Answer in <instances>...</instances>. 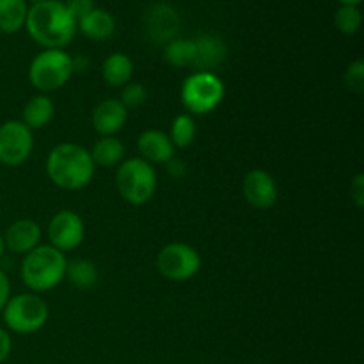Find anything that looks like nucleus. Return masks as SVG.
Returning a JSON list of instances; mask_svg holds the SVG:
<instances>
[{"label":"nucleus","mask_w":364,"mask_h":364,"mask_svg":"<svg viewBox=\"0 0 364 364\" xmlns=\"http://www.w3.org/2000/svg\"><path fill=\"white\" fill-rule=\"evenodd\" d=\"M196 57L194 39L174 38L164 48V59L173 68H192Z\"/></svg>","instance_id":"5701e85b"},{"label":"nucleus","mask_w":364,"mask_h":364,"mask_svg":"<svg viewBox=\"0 0 364 364\" xmlns=\"http://www.w3.org/2000/svg\"><path fill=\"white\" fill-rule=\"evenodd\" d=\"M66 277L71 287L77 288V290H91L100 279L98 267L91 259L75 258L68 262Z\"/></svg>","instance_id":"4be33fe9"},{"label":"nucleus","mask_w":364,"mask_h":364,"mask_svg":"<svg viewBox=\"0 0 364 364\" xmlns=\"http://www.w3.org/2000/svg\"><path fill=\"white\" fill-rule=\"evenodd\" d=\"M50 245L60 252H70L80 247L85 238V224L82 217L73 210H60L46 228Z\"/></svg>","instance_id":"9d476101"},{"label":"nucleus","mask_w":364,"mask_h":364,"mask_svg":"<svg viewBox=\"0 0 364 364\" xmlns=\"http://www.w3.org/2000/svg\"><path fill=\"white\" fill-rule=\"evenodd\" d=\"M50 316L48 304L39 294L11 295L6 308L2 309V320L7 331L16 334H34L46 326Z\"/></svg>","instance_id":"0eeeda50"},{"label":"nucleus","mask_w":364,"mask_h":364,"mask_svg":"<svg viewBox=\"0 0 364 364\" xmlns=\"http://www.w3.org/2000/svg\"><path fill=\"white\" fill-rule=\"evenodd\" d=\"M25 28L28 36L45 50H64V46L70 45L77 34V21L68 13L63 0H45L28 6Z\"/></svg>","instance_id":"f257e3e1"},{"label":"nucleus","mask_w":364,"mask_h":364,"mask_svg":"<svg viewBox=\"0 0 364 364\" xmlns=\"http://www.w3.org/2000/svg\"><path fill=\"white\" fill-rule=\"evenodd\" d=\"M167 135H169L174 149L188 148L196 139L194 116H191V114H180V116L174 117L173 123H171V132Z\"/></svg>","instance_id":"b1692460"},{"label":"nucleus","mask_w":364,"mask_h":364,"mask_svg":"<svg viewBox=\"0 0 364 364\" xmlns=\"http://www.w3.org/2000/svg\"><path fill=\"white\" fill-rule=\"evenodd\" d=\"M128 121V110L117 98H107L92 109L91 123L100 137H112L119 134Z\"/></svg>","instance_id":"ddd939ff"},{"label":"nucleus","mask_w":364,"mask_h":364,"mask_svg":"<svg viewBox=\"0 0 364 364\" xmlns=\"http://www.w3.org/2000/svg\"><path fill=\"white\" fill-rule=\"evenodd\" d=\"M167 166H169V173L173 174L174 178L183 176V174H185V164H183V162H180V160L171 159L169 162H167Z\"/></svg>","instance_id":"2f4dec72"},{"label":"nucleus","mask_w":364,"mask_h":364,"mask_svg":"<svg viewBox=\"0 0 364 364\" xmlns=\"http://www.w3.org/2000/svg\"><path fill=\"white\" fill-rule=\"evenodd\" d=\"M146 100H148V89L142 84H139V82H128L127 85L121 87L119 102L123 103L127 110L139 109V107L144 105Z\"/></svg>","instance_id":"a878e982"},{"label":"nucleus","mask_w":364,"mask_h":364,"mask_svg":"<svg viewBox=\"0 0 364 364\" xmlns=\"http://www.w3.org/2000/svg\"><path fill=\"white\" fill-rule=\"evenodd\" d=\"M114 181L123 201H127L128 205L141 206L151 201L156 192L159 178L151 164L134 156V159L123 160L117 166Z\"/></svg>","instance_id":"20e7f679"},{"label":"nucleus","mask_w":364,"mask_h":364,"mask_svg":"<svg viewBox=\"0 0 364 364\" xmlns=\"http://www.w3.org/2000/svg\"><path fill=\"white\" fill-rule=\"evenodd\" d=\"M139 159L146 160L148 164H167L174 159V146L169 135L162 130H144L137 139Z\"/></svg>","instance_id":"2eb2a0df"},{"label":"nucleus","mask_w":364,"mask_h":364,"mask_svg":"<svg viewBox=\"0 0 364 364\" xmlns=\"http://www.w3.org/2000/svg\"><path fill=\"white\" fill-rule=\"evenodd\" d=\"M73 75V57L60 48H48L39 52L28 66V82L32 87L46 92L59 91Z\"/></svg>","instance_id":"423d86ee"},{"label":"nucleus","mask_w":364,"mask_h":364,"mask_svg":"<svg viewBox=\"0 0 364 364\" xmlns=\"http://www.w3.org/2000/svg\"><path fill=\"white\" fill-rule=\"evenodd\" d=\"M334 25L345 36L358 34L363 25V13L359 6H340L334 13Z\"/></svg>","instance_id":"393cba45"},{"label":"nucleus","mask_w":364,"mask_h":364,"mask_svg":"<svg viewBox=\"0 0 364 364\" xmlns=\"http://www.w3.org/2000/svg\"><path fill=\"white\" fill-rule=\"evenodd\" d=\"M55 116V105L48 95L32 96L23 107L21 123L27 124L31 130H41Z\"/></svg>","instance_id":"6ab92c4d"},{"label":"nucleus","mask_w":364,"mask_h":364,"mask_svg":"<svg viewBox=\"0 0 364 364\" xmlns=\"http://www.w3.org/2000/svg\"><path fill=\"white\" fill-rule=\"evenodd\" d=\"M64 6H66L68 13L75 18V21L82 20L85 14L91 13V11L96 7L95 0H66Z\"/></svg>","instance_id":"cd10ccee"},{"label":"nucleus","mask_w":364,"mask_h":364,"mask_svg":"<svg viewBox=\"0 0 364 364\" xmlns=\"http://www.w3.org/2000/svg\"><path fill=\"white\" fill-rule=\"evenodd\" d=\"M134 77V60L123 52H114L103 60L102 78L109 87H123Z\"/></svg>","instance_id":"a211bd4d"},{"label":"nucleus","mask_w":364,"mask_h":364,"mask_svg":"<svg viewBox=\"0 0 364 364\" xmlns=\"http://www.w3.org/2000/svg\"><path fill=\"white\" fill-rule=\"evenodd\" d=\"M66 255L50 244H39L23 256L20 276L25 287L34 294H45L59 287L66 277Z\"/></svg>","instance_id":"7ed1b4c3"},{"label":"nucleus","mask_w":364,"mask_h":364,"mask_svg":"<svg viewBox=\"0 0 364 364\" xmlns=\"http://www.w3.org/2000/svg\"><path fill=\"white\" fill-rule=\"evenodd\" d=\"M34 148L32 130L21 119H9L0 124V164L18 167L27 162Z\"/></svg>","instance_id":"1a4fd4ad"},{"label":"nucleus","mask_w":364,"mask_h":364,"mask_svg":"<svg viewBox=\"0 0 364 364\" xmlns=\"http://www.w3.org/2000/svg\"><path fill=\"white\" fill-rule=\"evenodd\" d=\"M201 256L185 242H171L156 255V270L160 276L173 283H183L198 276L201 270Z\"/></svg>","instance_id":"6e6552de"},{"label":"nucleus","mask_w":364,"mask_h":364,"mask_svg":"<svg viewBox=\"0 0 364 364\" xmlns=\"http://www.w3.org/2000/svg\"><path fill=\"white\" fill-rule=\"evenodd\" d=\"M45 169L55 187L63 191H80L91 183L96 167L89 149L75 142H63L48 153Z\"/></svg>","instance_id":"f03ea898"},{"label":"nucleus","mask_w":364,"mask_h":364,"mask_svg":"<svg viewBox=\"0 0 364 364\" xmlns=\"http://www.w3.org/2000/svg\"><path fill=\"white\" fill-rule=\"evenodd\" d=\"M95 167H117L124 159V146L116 135L100 137L89 149Z\"/></svg>","instance_id":"aec40b11"},{"label":"nucleus","mask_w":364,"mask_h":364,"mask_svg":"<svg viewBox=\"0 0 364 364\" xmlns=\"http://www.w3.org/2000/svg\"><path fill=\"white\" fill-rule=\"evenodd\" d=\"M9 299H11L9 277H7V274L0 269V313H2V309L6 308V304Z\"/></svg>","instance_id":"7c9ffc66"},{"label":"nucleus","mask_w":364,"mask_h":364,"mask_svg":"<svg viewBox=\"0 0 364 364\" xmlns=\"http://www.w3.org/2000/svg\"><path fill=\"white\" fill-rule=\"evenodd\" d=\"M13 352V338L6 327H0V364L6 363Z\"/></svg>","instance_id":"c756f323"},{"label":"nucleus","mask_w":364,"mask_h":364,"mask_svg":"<svg viewBox=\"0 0 364 364\" xmlns=\"http://www.w3.org/2000/svg\"><path fill=\"white\" fill-rule=\"evenodd\" d=\"M39 2H45V0H27L28 6H34V4H39Z\"/></svg>","instance_id":"c9c22d12"},{"label":"nucleus","mask_w":364,"mask_h":364,"mask_svg":"<svg viewBox=\"0 0 364 364\" xmlns=\"http://www.w3.org/2000/svg\"><path fill=\"white\" fill-rule=\"evenodd\" d=\"M27 14V0H0V32L16 34L25 27Z\"/></svg>","instance_id":"412c9836"},{"label":"nucleus","mask_w":364,"mask_h":364,"mask_svg":"<svg viewBox=\"0 0 364 364\" xmlns=\"http://www.w3.org/2000/svg\"><path fill=\"white\" fill-rule=\"evenodd\" d=\"M87 68H89L87 57L80 55V59H73V73H77V71H85Z\"/></svg>","instance_id":"473e14b6"},{"label":"nucleus","mask_w":364,"mask_h":364,"mask_svg":"<svg viewBox=\"0 0 364 364\" xmlns=\"http://www.w3.org/2000/svg\"><path fill=\"white\" fill-rule=\"evenodd\" d=\"M180 18L176 11L167 4H153L144 16V31L155 43H169L176 36Z\"/></svg>","instance_id":"f8f14e48"},{"label":"nucleus","mask_w":364,"mask_h":364,"mask_svg":"<svg viewBox=\"0 0 364 364\" xmlns=\"http://www.w3.org/2000/svg\"><path fill=\"white\" fill-rule=\"evenodd\" d=\"M350 199L355 208L361 210L364 206V174H355L350 183Z\"/></svg>","instance_id":"c85d7f7f"},{"label":"nucleus","mask_w":364,"mask_h":364,"mask_svg":"<svg viewBox=\"0 0 364 364\" xmlns=\"http://www.w3.org/2000/svg\"><path fill=\"white\" fill-rule=\"evenodd\" d=\"M41 228L32 219H18L4 231V245L14 255H27L41 244Z\"/></svg>","instance_id":"4468645a"},{"label":"nucleus","mask_w":364,"mask_h":364,"mask_svg":"<svg viewBox=\"0 0 364 364\" xmlns=\"http://www.w3.org/2000/svg\"><path fill=\"white\" fill-rule=\"evenodd\" d=\"M4 252H6V245H4L2 233H0V258H2V256H4Z\"/></svg>","instance_id":"f704fd0d"},{"label":"nucleus","mask_w":364,"mask_h":364,"mask_svg":"<svg viewBox=\"0 0 364 364\" xmlns=\"http://www.w3.org/2000/svg\"><path fill=\"white\" fill-rule=\"evenodd\" d=\"M242 192H244L245 201L258 210L272 208L279 198L276 180L265 169L249 171L242 181Z\"/></svg>","instance_id":"9b49d317"},{"label":"nucleus","mask_w":364,"mask_h":364,"mask_svg":"<svg viewBox=\"0 0 364 364\" xmlns=\"http://www.w3.org/2000/svg\"><path fill=\"white\" fill-rule=\"evenodd\" d=\"M194 45L196 57L192 68L196 71H213L217 66H220L226 60V43L219 36L203 34L194 39Z\"/></svg>","instance_id":"dca6fc26"},{"label":"nucleus","mask_w":364,"mask_h":364,"mask_svg":"<svg viewBox=\"0 0 364 364\" xmlns=\"http://www.w3.org/2000/svg\"><path fill=\"white\" fill-rule=\"evenodd\" d=\"M226 87L213 71H194L181 84L180 98L191 116H205L223 103Z\"/></svg>","instance_id":"39448f33"},{"label":"nucleus","mask_w":364,"mask_h":364,"mask_svg":"<svg viewBox=\"0 0 364 364\" xmlns=\"http://www.w3.org/2000/svg\"><path fill=\"white\" fill-rule=\"evenodd\" d=\"M338 2H340L341 6H359L363 0H338Z\"/></svg>","instance_id":"72a5a7b5"},{"label":"nucleus","mask_w":364,"mask_h":364,"mask_svg":"<svg viewBox=\"0 0 364 364\" xmlns=\"http://www.w3.org/2000/svg\"><path fill=\"white\" fill-rule=\"evenodd\" d=\"M77 31L92 41H105L116 31V20L109 11L95 7L91 13L77 21Z\"/></svg>","instance_id":"f3484780"},{"label":"nucleus","mask_w":364,"mask_h":364,"mask_svg":"<svg viewBox=\"0 0 364 364\" xmlns=\"http://www.w3.org/2000/svg\"><path fill=\"white\" fill-rule=\"evenodd\" d=\"M345 87L354 95H363L364 92V63L361 59L350 63L343 75Z\"/></svg>","instance_id":"bb28decb"}]
</instances>
